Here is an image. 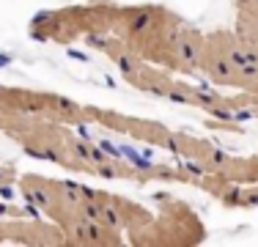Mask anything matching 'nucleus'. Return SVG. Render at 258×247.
Masks as SVG:
<instances>
[{"label": "nucleus", "instance_id": "1", "mask_svg": "<svg viewBox=\"0 0 258 247\" xmlns=\"http://www.w3.org/2000/svg\"><path fill=\"white\" fill-rule=\"evenodd\" d=\"M204 69L209 72V77L214 80V83H225V85H239V80H242V74L236 72V66L231 64L225 55L220 52H206L204 58Z\"/></svg>", "mask_w": 258, "mask_h": 247}, {"label": "nucleus", "instance_id": "2", "mask_svg": "<svg viewBox=\"0 0 258 247\" xmlns=\"http://www.w3.org/2000/svg\"><path fill=\"white\" fill-rule=\"evenodd\" d=\"M17 178V170L11 165H0V184H11Z\"/></svg>", "mask_w": 258, "mask_h": 247}]
</instances>
